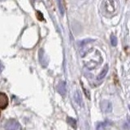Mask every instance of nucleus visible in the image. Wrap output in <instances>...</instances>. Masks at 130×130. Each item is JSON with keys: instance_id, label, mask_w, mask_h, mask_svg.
Listing matches in <instances>:
<instances>
[{"instance_id": "1", "label": "nucleus", "mask_w": 130, "mask_h": 130, "mask_svg": "<svg viewBox=\"0 0 130 130\" xmlns=\"http://www.w3.org/2000/svg\"><path fill=\"white\" fill-rule=\"evenodd\" d=\"M20 126L18 121H16L14 119H11L8 120L5 124L6 130H20Z\"/></svg>"}, {"instance_id": "2", "label": "nucleus", "mask_w": 130, "mask_h": 130, "mask_svg": "<svg viewBox=\"0 0 130 130\" xmlns=\"http://www.w3.org/2000/svg\"><path fill=\"white\" fill-rule=\"evenodd\" d=\"M101 109L102 111L103 112H106V113H109L112 111V107H111V103H110L109 101L107 100H103L101 102Z\"/></svg>"}, {"instance_id": "3", "label": "nucleus", "mask_w": 130, "mask_h": 130, "mask_svg": "<svg viewBox=\"0 0 130 130\" xmlns=\"http://www.w3.org/2000/svg\"><path fill=\"white\" fill-rule=\"evenodd\" d=\"M8 105V98L4 93H0V108L4 109Z\"/></svg>"}, {"instance_id": "4", "label": "nucleus", "mask_w": 130, "mask_h": 130, "mask_svg": "<svg viewBox=\"0 0 130 130\" xmlns=\"http://www.w3.org/2000/svg\"><path fill=\"white\" fill-rule=\"evenodd\" d=\"M57 90H58V92L61 95L65 94V93H66V82L61 81L58 85V86H57Z\"/></svg>"}, {"instance_id": "5", "label": "nucleus", "mask_w": 130, "mask_h": 130, "mask_svg": "<svg viewBox=\"0 0 130 130\" xmlns=\"http://www.w3.org/2000/svg\"><path fill=\"white\" fill-rule=\"evenodd\" d=\"M108 72V65H106V66L103 68V69L102 70V72L99 73V75L97 76V80H103L104 77L106 76V75H107V73Z\"/></svg>"}, {"instance_id": "6", "label": "nucleus", "mask_w": 130, "mask_h": 130, "mask_svg": "<svg viewBox=\"0 0 130 130\" xmlns=\"http://www.w3.org/2000/svg\"><path fill=\"white\" fill-rule=\"evenodd\" d=\"M74 99H75V101H76V103L77 104L80 105V106L82 105V97H81V94H80V93L79 91L76 92Z\"/></svg>"}, {"instance_id": "7", "label": "nucleus", "mask_w": 130, "mask_h": 130, "mask_svg": "<svg viewBox=\"0 0 130 130\" xmlns=\"http://www.w3.org/2000/svg\"><path fill=\"white\" fill-rule=\"evenodd\" d=\"M39 60H40V63H42L43 66H46V64L44 63V61L46 59H45V55H44V51L42 49H41L39 51Z\"/></svg>"}, {"instance_id": "8", "label": "nucleus", "mask_w": 130, "mask_h": 130, "mask_svg": "<svg viewBox=\"0 0 130 130\" xmlns=\"http://www.w3.org/2000/svg\"><path fill=\"white\" fill-rule=\"evenodd\" d=\"M68 122L69 124H70L71 126H72L73 128H76V121L75 119H73V118H70V117H69L68 119Z\"/></svg>"}, {"instance_id": "9", "label": "nucleus", "mask_w": 130, "mask_h": 130, "mask_svg": "<svg viewBox=\"0 0 130 130\" xmlns=\"http://www.w3.org/2000/svg\"><path fill=\"white\" fill-rule=\"evenodd\" d=\"M107 125V122H103V123H99L97 126V130H104Z\"/></svg>"}, {"instance_id": "10", "label": "nucleus", "mask_w": 130, "mask_h": 130, "mask_svg": "<svg viewBox=\"0 0 130 130\" xmlns=\"http://www.w3.org/2000/svg\"><path fill=\"white\" fill-rule=\"evenodd\" d=\"M111 43L113 46H116L117 45V38L114 35L111 36Z\"/></svg>"}, {"instance_id": "11", "label": "nucleus", "mask_w": 130, "mask_h": 130, "mask_svg": "<svg viewBox=\"0 0 130 130\" xmlns=\"http://www.w3.org/2000/svg\"><path fill=\"white\" fill-rule=\"evenodd\" d=\"M57 2H58V5H59V8L60 10V12H61V15H63L64 11H63V7L62 5V3H61V0H57Z\"/></svg>"}, {"instance_id": "12", "label": "nucleus", "mask_w": 130, "mask_h": 130, "mask_svg": "<svg viewBox=\"0 0 130 130\" xmlns=\"http://www.w3.org/2000/svg\"><path fill=\"white\" fill-rule=\"evenodd\" d=\"M37 16H38V19L40 17V20H43V16H42V13H41V12H39V11L37 12Z\"/></svg>"}, {"instance_id": "13", "label": "nucleus", "mask_w": 130, "mask_h": 130, "mask_svg": "<svg viewBox=\"0 0 130 130\" xmlns=\"http://www.w3.org/2000/svg\"><path fill=\"white\" fill-rule=\"evenodd\" d=\"M4 69V66L3 65V63L0 62V73H1L2 72H3V70Z\"/></svg>"}, {"instance_id": "14", "label": "nucleus", "mask_w": 130, "mask_h": 130, "mask_svg": "<svg viewBox=\"0 0 130 130\" xmlns=\"http://www.w3.org/2000/svg\"><path fill=\"white\" fill-rule=\"evenodd\" d=\"M0 116H1V112H0Z\"/></svg>"}, {"instance_id": "15", "label": "nucleus", "mask_w": 130, "mask_h": 130, "mask_svg": "<svg viewBox=\"0 0 130 130\" xmlns=\"http://www.w3.org/2000/svg\"><path fill=\"white\" fill-rule=\"evenodd\" d=\"M1 1H4V0H1Z\"/></svg>"}]
</instances>
